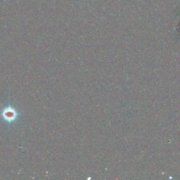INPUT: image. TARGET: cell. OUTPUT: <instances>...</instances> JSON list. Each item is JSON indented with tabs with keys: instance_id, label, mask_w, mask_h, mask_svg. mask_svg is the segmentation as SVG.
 Listing matches in <instances>:
<instances>
[{
	"instance_id": "6da1fadb",
	"label": "cell",
	"mask_w": 180,
	"mask_h": 180,
	"mask_svg": "<svg viewBox=\"0 0 180 180\" xmlns=\"http://www.w3.org/2000/svg\"><path fill=\"white\" fill-rule=\"evenodd\" d=\"M4 116L6 120H7L8 121L12 120L14 119H15L16 117V113L14 112V110H9V109H7L4 113Z\"/></svg>"
}]
</instances>
